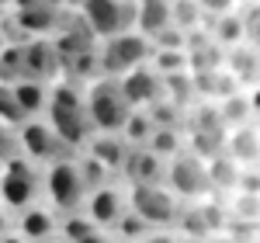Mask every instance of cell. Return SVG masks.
<instances>
[{
    "label": "cell",
    "instance_id": "cell-29",
    "mask_svg": "<svg viewBox=\"0 0 260 243\" xmlns=\"http://www.w3.org/2000/svg\"><path fill=\"white\" fill-rule=\"evenodd\" d=\"M149 229H153V226H149V223H142L139 216H136V212L128 208V212L121 216L118 223H115V229H111V240H121V243H139L142 236L149 233Z\"/></svg>",
    "mask_w": 260,
    "mask_h": 243
},
{
    "label": "cell",
    "instance_id": "cell-3",
    "mask_svg": "<svg viewBox=\"0 0 260 243\" xmlns=\"http://www.w3.org/2000/svg\"><path fill=\"white\" fill-rule=\"evenodd\" d=\"M83 104H87V118L94 125V132H118L132 104L125 101L121 87L115 77H98L83 87Z\"/></svg>",
    "mask_w": 260,
    "mask_h": 243
},
{
    "label": "cell",
    "instance_id": "cell-1",
    "mask_svg": "<svg viewBox=\"0 0 260 243\" xmlns=\"http://www.w3.org/2000/svg\"><path fill=\"white\" fill-rule=\"evenodd\" d=\"M42 118L52 125V132L59 136L73 153H80L87 139L94 136V125L87 118V104H83V87L66 77H56L49 83V104Z\"/></svg>",
    "mask_w": 260,
    "mask_h": 243
},
{
    "label": "cell",
    "instance_id": "cell-13",
    "mask_svg": "<svg viewBox=\"0 0 260 243\" xmlns=\"http://www.w3.org/2000/svg\"><path fill=\"white\" fill-rule=\"evenodd\" d=\"M118 87H121L125 101L132 104V108H149L156 98H163V77L149 66V63H139L136 70L121 73Z\"/></svg>",
    "mask_w": 260,
    "mask_h": 243
},
{
    "label": "cell",
    "instance_id": "cell-25",
    "mask_svg": "<svg viewBox=\"0 0 260 243\" xmlns=\"http://www.w3.org/2000/svg\"><path fill=\"white\" fill-rule=\"evenodd\" d=\"M153 129H156V125H153L149 115H146V108H132L118 132H121V139L128 142V146H146L149 136H153Z\"/></svg>",
    "mask_w": 260,
    "mask_h": 243
},
{
    "label": "cell",
    "instance_id": "cell-2",
    "mask_svg": "<svg viewBox=\"0 0 260 243\" xmlns=\"http://www.w3.org/2000/svg\"><path fill=\"white\" fill-rule=\"evenodd\" d=\"M83 198H87V184H83L80 167H77V153L42 167V202H49L59 216L80 212Z\"/></svg>",
    "mask_w": 260,
    "mask_h": 243
},
{
    "label": "cell",
    "instance_id": "cell-22",
    "mask_svg": "<svg viewBox=\"0 0 260 243\" xmlns=\"http://www.w3.org/2000/svg\"><path fill=\"white\" fill-rule=\"evenodd\" d=\"M208 167V181H212V191L215 195H233L236 191V181H240V163L233 160L225 149H222L219 157H212V160H205Z\"/></svg>",
    "mask_w": 260,
    "mask_h": 243
},
{
    "label": "cell",
    "instance_id": "cell-4",
    "mask_svg": "<svg viewBox=\"0 0 260 243\" xmlns=\"http://www.w3.org/2000/svg\"><path fill=\"white\" fill-rule=\"evenodd\" d=\"M73 11L98 42L136 28V0H73Z\"/></svg>",
    "mask_w": 260,
    "mask_h": 243
},
{
    "label": "cell",
    "instance_id": "cell-17",
    "mask_svg": "<svg viewBox=\"0 0 260 243\" xmlns=\"http://www.w3.org/2000/svg\"><path fill=\"white\" fill-rule=\"evenodd\" d=\"M222 66L236 77V83H240L243 90L253 87V83H260V49L250 45V42H240V45L225 49V63H222Z\"/></svg>",
    "mask_w": 260,
    "mask_h": 243
},
{
    "label": "cell",
    "instance_id": "cell-5",
    "mask_svg": "<svg viewBox=\"0 0 260 243\" xmlns=\"http://www.w3.org/2000/svg\"><path fill=\"white\" fill-rule=\"evenodd\" d=\"M125 188H128V208L139 216L142 223H149L153 229H174L184 202H180L163 181H156V184H125Z\"/></svg>",
    "mask_w": 260,
    "mask_h": 243
},
{
    "label": "cell",
    "instance_id": "cell-9",
    "mask_svg": "<svg viewBox=\"0 0 260 243\" xmlns=\"http://www.w3.org/2000/svg\"><path fill=\"white\" fill-rule=\"evenodd\" d=\"M14 132H18V153L28 157L31 163H39V167L62 160V157H73V149L52 132V125L45 118H24Z\"/></svg>",
    "mask_w": 260,
    "mask_h": 243
},
{
    "label": "cell",
    "instance_id": "cell-28",
    "mask_svg": "<svg viewBox=\"0 0 260 243\" xmlns=\"http://www.w3.org/2000/svg\"><path fill=\"white\" fill-rule=\"evenodd\" d=\"M77 167H80V177H83V184H87V191H90V188H101V184H108V181H121L118 174H111L104 163L94 160V157L83 153V149L77 153Z\"/></svg>",
    "mask_w": 260,
    "mask_h": 243
},
{
    "label": "cell",
    "instance_id": "cell-45",
    "mask_svg": "<svg viewBox=\"0 0 260 243\" xmlns=\"http://www.w3.org/2000/svg\"><path fill=\"white\" fill-rule=\"evenodd\" d=\"M0 45H4V42H0Z\"/></svg>",
    "mask_w": 260,
    "mask_h": 243
},
{
    "label": "cell",
    "instance_id": "cell-16",
    "mask_svg": "<svg viewBox=\"0 0 260 243\" xmlns=\"http://www.w3.org/2000/svg\"><path fill=\"white\" fill-rule=\"evenodd\" d=\"M225 153L240 167H257L260 163V122H246L225 132Z\"/></svg>",
    "mask_w": 260,
    "mask_h": 243
},
{
    "label": "cell",
    "instance_id": "cell-35",
    "mask_svg": "<svg viewBox=\"0 0 260 243\" xmlns=\"http://www.w3.org/2000/svg\"><path fill=\"white\" fill-rule=\"evenodd\" d=\"M205 14H225V11H236L240 0H198Z\"/></svg>",
    "mask_w": 260,
    "mask_h": 243
},
{
    "label": "cell",
    "instance_id": "cell-18",
    "mask_svg": "<svg viewBox=\"0 0 260 243\" xmlns=\"http://www.w3.org/2000/svg\"><path fill=\"white\" fill-rule=\"evenodd\" d=\"M83 153L101 160L111 174H121V163L128 157V142L121 139V132H94L87 139V146H83Z\"/></svg>",
    "mask_w": 260,
    "mask_h": 243
},
{
    "label": "cell",
    "instance_id": "cell-41",
    "mask_svg": "<svg viewBox=\"0 0 260 243\" xmlns=\"http://www.w3.org/2000/svg\"><path fill=\"white\" fill-rule=\"evenodd\" d=\"M45 4H52V7H59V11H66V7H73V0H45Z\"/></svg>",
    "mask_w": 260,
    "mask_h": 243
},
{
    "label": "cell",
    "instance_id": "cell-27",
    "mask_svg": "<svg viewBox=\"0 0 260 243\" xmlns=\"http://www.w3.org/2000/svg\"><path fill=\"white\" fill-rule=\"evenodd\" d=\"M146 63H149L160 77H170V73H184V70H187L184 49H160V45H153V52H149Z\"/></svg>",
    "mask_w": 260,
    "mask_h": 243
},
{
    "label": "cell",
    "instance_id": "cell-26",
    "mask_svg": "<svg viewBox=\"0 0 260 243\" xmlns=\"http://www.w3.org/2000/svg\"><path fill=\"white\" fill-rule=\"evenodd\" d=\"M146 149H153L160 160L177 157L180 149H184V129H163V125H156L153 136H149V142H146Z\"/></svg>",
    "mask_w": 260,
    "mask_h": 243
},
{
    "label": "cell",
    "instance_id": "cell-30",
    "mask_svg": "<svg viewBox=\"0 0 260 243\" xmlns=\"http://www.w3.org/2000/svg\"><path fill=\"white\" fill-rule=\"evenodd\" d=\"M24 77L21 70V42H4L0 45V83H14Z\"/></svg>",
    "mask_w": 260,
    "mask_h": 243
},
{
    "label": "cell",
    "instance_id": "cell-39",
    "mask_svg": "<svg viewBox=\"0 0 260 243\" xmlns=\"http://www.w3.org/2000/svg\"><path fill=\"white\" fill-rule=\"evenodd\" d=\"M11 226H14V212H11V208H7V205L0 202V233H7V229H11Z\"/></svg>",
    "mask_w": 260,
    "mask_h": 243
},
{
    "label": "cell",
    "instance_id": "cell-44",
    "mask_svg": "<svg viewBox=\"0 0 260 243\" xmlns=\"http://www.w3.org/2000/svg\"><path fill=\"white\" fill-rule=\"evenodd\" d=\"M115 243H121V240H115Z\"/></svg>",
    "mask_w": 260,
    "mask_h": 243
},
{
    "label": "cell",
    "instance_id": "cell-31",
    "mask_svg": "<svg viewBox=\"0 0 260 243\" xmlns=\"http://www.w3.org/2000/svg\"><path fill=\"white\" fill-rule=\"evenodd\" d=\"M0 122L11 125V129H18L21 122H24V111H21V104H18V98H14V90H11V83H0Z\"/></svg>",
    "mask_w": 260,
    "mask_h": 243
},
{
    "label": "cell",
    "instance_id": "cell-43",
    "mask_svg": "<svg viewBox=\"0 0 260 243\" xmlns=\"http://www.w3.org/2000/svg\"><path fill=\"white\" fill-rule=\"evenodd\" d=\"M11 4H14V0H0V11H7V7H11Z\"/></svg>",
    "mask_w": 260,
    "mask_h": 243
},
{
    "label": "cell",
    "instance_id": "cell-21",
    "mask_svg": "<svg viewBox=\"0 0 260 243\" xmlns=\"http://www.w3.org/2000/svg\"><path fill=\"white\" fill-rule=\"evenodd\" d=\"M205 32L212 35L215 45L233 49L243 42V14L240 11H225V14H208L205 18Z\"/></svg>",
    "mask_w": 260,
    "mask_h": 243
},
{
    "label": "cell",
    "instance_id": "cell-42",
    "mask_svg": "<svg viewBox=\"0 0 260 243\" xmlns=\"http://www.w3.org/2000/svg\"><path fill=\"white\" fill-rule=\"evenodd\" d=\"M42 243H66V240H62L59 233H56V236H49V240H42Z\"/></svg>",
    "mask_w": 260,
    "mask_h": 243
},
{
    "label": "cell",
    "instance_id": "cell-34",
    "mask_svg": "<svg viewBox=\"0 0 260 243\" xmlns=\"http://www.w3.org/2000/svg\"><path fill=\"white\" fill-rule=\"evenodd\" d=\"M139 243H184V236L177 229H149Z\"/></svg>",
    "mask_w": 260,
    "mask_h": 243
},
{
    "label": "cell",
    "instance_id": "cell-36",
    "mask_svg": "<svg viewBox=\"0 0 260 243\" xmlns=\"http://www.w3.org/2000/svg\"><path fill=\"white\" fill-rule=\"evenodd\" d=\"M246 98H250V111H253V122H260V83L246 87Z\"/></svg>",
    "mask_w": 260,
    "mask_h": 243
},
{
    "label": "cell",
    "instance_id": "cell-15",
    "mask_svg": "<svg viewBox=\"0 0 260 243\" xmlns=\"http://www.w3.org/2000/svg\"><path fill=\"white\" fill-rule=\"evenodd\" d=\"M163 170H167V160H160L153 149L146 146H128V157L121 163V184H156L163 181Z\"/></svg>",
    "mask_w": 260,
    "mask_h": 243
},
{
    "label": "cell",
    "instance_id": "cell-10",
    "mask_svg": "<svg viewBox=\"0 0 260 243\" xmlns=\"http://www.w3.org/2000/svg\"><path fill=\"white\" fill-rule=\"evenodd\" d=\"M80 212L94 226H101V229L111 233L115 223L128 212V188H125L121 181H108V184H101V188H90L87 198H83Z\"/></svg>",
    "mask_w": 260,
    "mask_h": 243
},
{
    "label": "cell",
    "instance_id": "cell-20",
    "mask_svg": "<svg viewBox=\"0 0 260 243\" xmlns=\"http://www.w3.org/2000/svg\"><path fill=\"white\" fill-rule=\"evenodd\" d=\"M170 24V0H136V32L153 39Z\"/></svg>",
    "mask_w": 260,
    "mask_h": 243
},
{
    "label": "cell",
    "instance_id": "cell-32",
    "mask_svg": "<svg viewBox=\"0 0 260 243\" xmlns=\"http://www.w3.org/2000/svg\"><path fill=\"white\" fill-rule=\"evenodd\" d=\"M240 14H243V42H250V45L260 49V4L246 7Z\"/></svg>",
    "mask_w": 260,
    "mask_h": 243
},
{
    "label": "cell",
    "instance_id": "cell-7",
    "mask_svg": "<svg viewBox=\"0 0 260 243\" xmlns=\"http://www.w3.org/2000/svg\"><path fill=\"white\" fill-rule=\"evenodd\" d=\"M153 52V42L139 35L136 28L132 32H121V35H111V39L98 42V63H101V77H115L118 80L121 73L136 70L139 63L149 59Z\"/></svg>",
    "mask_w": 260,
    "mask_h": 243
},
{
    "label": "cell",
    "instance_id": "cell-23",
    "mask_svg": "<svg viewBox=\"0 0 260 243\" xmlns=\"http://www.w3.org/2000/svg\"><path fill=\"white\" fill-rule=\"evenodd\" d=\"M219 104V115H222V125L225 129H236V125H246V122H253V111H250V98H246V90H233V94H225Z\"/></svg>",
    "mask_w": 260,
    "mask_h": 243
},
{
    "label": "cell",
    "instance_id": "cell-38",
    "mask_svg": "<svg viewBox=\"0 0 260 243\" xmlns=\"http://www.w3.org/2000/svg\"><path fill=\"white\" fill-rule=\"evenodd\" d=\"M201 243H240V236H233V233H225V229H219V233H208Z\"/></svg>",
    "mask_w": 260,
    "mask_h": 243
},
{
    "label": "cell",
    "instance_id": "cell-12",
    "mask_svg": "<svg viewBox=\"0 0 260 243\" xmlns=\"http://www.w3.org/2000/svg\"><path fill=\"white\" fill-rule=\"evenodd\" d=\"M11 229L21 233L28 243H42V240H49V236L59 233V212L49 202H31V205H24V208L14 212V226Z\"/></svg>",
    "mask_w": 260,
    "mask_h": 243
},
{
    "label": "cell",
    "instance_id": "cell-19",
    "mask_svg": "<svg viewBox=\"0 0 260 243\" xmlns=\"http://www.w3.org/2000/svg\"><path fill=\"white\" fill-rule=\"evenodd\" d=\"M14 98H18L24 118H42L45 115V104H49V83L45 80H31V77H21L11 83Z\"/></svg>",
    "mask_w": 260,
    "mask_h": 243
},
{
    "label": "cell",
    "instance_id": "cell-24",
    "mask_svg": "<svg viewBox=\"0 0 260 243\" xmlns=\"http://www.w3.org/2000/svg\"><path fill=\"white\" fill-rule=\"evenodd\" d=\"M205 11H201L198 0H170V24L174 28H180L184 35L187 32H198V28H205Z\"/></svg>",
    "mask_w": 260,
    "mask_h": 243
},
{
    "label": "cell",
    "instance_id": "cell-37",
    "mask_svg": "<svg viewBox=\"0 0 260 243\" xmlns=\"http://www.w3.org/2000/svg\"><path fill=\"white\" fill-rule=\"evenodd\" d=\"M77 243H115V240H111L108 229H90V233H87L83 240H77Z\"/></svg>",
    "mask_w": 260,
    "mask_h": 243
},
{
    "label": "cell",
    "instance_id": "cell-33",
    "mask_svg": "<svg viewBox=\"0 0 260 243\" xmlns=\"http://www.w3.org/2000/svg\"><path fill=\"white\" fill-rule=\"evenodd\" d=\"M11 157H18V132L0 122V163L11 160Z\"/></svg>",
    "mask_w": 260,
    "mask_h": 243
},
{
    "label": "cell",
    "instance_id": "cell-40",
    "mask_svg": "<svg viewBox=\"0 0 260 243\" xmlns=\"http://www.w3.org/2000/svg\"><path fill=\"white\" fill-rule=\"evenodd\" d=\"M0 243H28L21 233H14V229H7V233H0Z\"/></svg>",
    "mask_w": 260,
    "mask_h": 243
},
{
    "label": "cell",
    "instance_id": "cell-6",
    "mask_svg": "<svg viewBox=\"0 0 260 243\" xmlns=\"http://www.w3.org/2000/svg\"><path fill=\"white\" fill-rule=\"evenodd\" d=\"M0 202L18 212L31 202H42V167L28 157H11L0 163Z\"/></svg>",
    "mask_w": 260,
    "mask_h": 243
},
{
    "label": "cell",
    "instance_id": "cell-11",
    "mask_svg": "<svg viewBox=\"0 0 260 243\" xmlns=\"http://www.w3.org/2000/svg\"><path fill=\"white\" fill-rule=\"evenodd\" d=\"M7 18L18 28L21 39H49L56 32V24H59L62 11L45 4V0H14L7 7Z\"/></svg>",
    "mask_w": 260,
    "mask_h": 243
},
{
    "label": "cell",
    "instance_id": "cell-8",
    "mask_svg": "<svg viewBox=\"0 0 260 243\" xmlns=\"http://www.w3.org/2000/svg\"><path fill=\"white\" fill-rule=\"evenodd\" d=\"M163 184L177 195L180 202H201V198H212V181H208V167L201 157L180 149L177 157L167 160V170H163Z\"/></svg>",
    "mask_w": 260,
    "mask_h": 243
},
{
    "label": "cell",
    "instance_id": "cell-14",
    "mask_svg": "<svg viewBox=\"0 0 260 243\" xmlns=\"http://www.w3.org/2000/svg\"><path fill=\"white\" fill-rule=\"evenodd\" d=\"M21 70L31 80H45L52 83L59 77V56L52 39H24L21 42Z\"/></svg>",
    "mask_w": 260,
    "mask_h": 243
}]
</instances>
